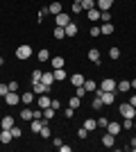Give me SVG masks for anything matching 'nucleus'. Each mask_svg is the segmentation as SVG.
Segmentation results:
<instances>
[{"label":"nucleus","mask_w":136,"mask_h":152,"mask_svg":"<svg viewBox=\"0 0 136 152\" xmlns=\"http://www.w3.org/2000/svg\"><path fill=\"white\" fill-rule=\"evenodd\" d=\"M55 23H57L59 27H66L68 23H71V18H68V14H64V12H61V14H57V18H55Z\"/></svg>","instance_id":"1a4fd4ad"},{"label":"nucleus","mask_w":136,"mask_h":152,"mask_svg":"<svg viewBox=\"0 0 136 152\" xmlns=\"http://www.w3.org/2000/svg\"><path fill=\"white\" fill-rule=\"evenodd\" d=\"M84 89H86V93H91V91H93V93H95V89H97V84L93 82V80H84Z\"/></svg>","instance_id":"b1692460"},{"label":"nucleus","mask_w":136,"mask_h":152,"mask_svg":"<svg viewBox=\"0 0 136 152\" xmlns=\"http://www.w3.org/2000/svg\"><path fill=\"white\" fill-rule=\"evenodd\" d=\"M129 150H134V152H136V136L129 141Z\"/></svg>","instance_id":"603ef678"},{"label":"nucleus","mask_w":136,"mask_h":152,"mask_svg":"<svg viewBox=\"0 0 136 152\" xmlns=\"http://www.w3.org/2000/svg\"><path fill=\"white\" fill-rule=\"evenodd\" d=\"M50 64H52V68H55V70H57V68H64V57H52Z\"/></svg>","instance_id":"5701e85b"},{"label":"nucleus","mask_w":136,"mask_h":152,"mask_svg":"<svg viewBox=\"0 0 136 152\" xmlns=\"http://www.w3.org/2000/svg\"><path fill=\"white\" fill-rule=\"evenodd\" d=\"M91 107H93V109H97V111H100V109L104 107V102H102V98H100V95H95V98H93V102H91Z\"/></svg>","instance_id":"cd10ccee"},{"label":"nucleus","mask_w":136,"mask_h":152,"mask_svg":"<svg viewBox=\"0 0 136 152\" xmlns=\"http://www.w3.org/2000/svg\"><path fill=\"white\" fill-rule=\"evenodd\" d=\"M91 37H100V27H91Z\"/></svg>","instance_id":"09e8293b"},{"label":"nucleus","mask_w":136,"mask_h":152,"mask_svg":"<svg viewBox=\"0 0 136 152\" xmlns=\"http://www.w3.org/2000/svg\"><path fill=\"white\" fill-rule=\"evenodd\" d=\"M118 111H120L123 118H136V107H132L129 102H123V104L118 107Z\"/></svg>","instance_id":"f03ea898"},{"label":"nucleus","mask_w":136,"mask_h":152,"mask_svg":"<svg viewBox=\"0 0 136 152\" xmlns=\"http://www.w3.org/2000/svg\"><path fill=\"white\" fill-rule=\"evenodd\" d=\"M100 20H102V23H111V14H109V12H102Z\"/></svg>","instance_id":"a19ab883"},{"label":"nucleus","mask_w":136,"mask_h":152,"mask_svg":"<svg viewBox=\"0 0 136 152\" xmlns=\"http://www.w3.org/2000/svg\"><path fill=\"white\" fill-rule=\"evenodd\" d=\"M77 136H79V139H86V136H89V129H86V127L82 125V127L77 129Z\"/></svg>","instance_id":"58836bf2"},{"label":"nucleus","mask_w":136,"mask_h":152,"mask_svg":"<svg viewBox=\"0 0 136 152\" xmlns=\"http://www.w3.org/2000/svg\"><path fill=\"white\" fill-rule=\"evenodd\" d=\"M79 104H82V98H77V95H73L71 100H68V107H73V109H77Z\"/></svg>","instance_id":"c756f323"},{"label":"nucleus","mask_w":136,"mask_h":152,"mask_svg":"<svg viewBox=\"0 0 136 152\" xmlns=\"http://www.w3.org/2000/svg\"><path fill=\"white\" fill-rule=\"evenodd\" d=\"M41 136H43V139H50V125H43V127H41Z\"/></svg>","instance_id":"f704fd0d"},{"label":"nucleus","mask_w":136,"mask_h":152,"mask_svg":"<svg viewBox=\"0 0 136 152\" xmlns=\"http://www.w3.org/2000/svg\"><path fill=\"white\" fill-rule=\"evenodd\" d=\"M82 12V5H79V2H73V14H79Z\"/></svg>","instance_id":"a18cd8bd"},{"label":"nucleus","mask_w":136,"mask_h":152,"mask_svg":"<svg viewBox=\"0 0 136 152\" xmlns=\"http://www.w3.org/2000/svg\"><path fill=\"white\" fill-rule=\"evenodd\" d=\"M75 95H77V98H84V95H86V89H84V86H75Z\"/></svg>","instance_id":"ea45409f"},{"label":"nucleus","mask_w":136,"mask_h":152,"mask_svg":"<svg viewBox=\"0 0 136 152\" xmlns=\"http://www.w3.org/2000/svg\"><path fill=\"white\" fill-rule=\"evenodd\" d=\"M64 30H66V37H77L79 27H77V23H73V20H71V23H68V25H66Z\"/></svg>","instance_id":"6e6552de"},{"label":"nucleus","mask_w":136,"mask_h":152,"mask_svg":"<svg viewBox=\"0 0 136 152\" xmlns=\"http://www.w3.org/2000/svg\"><path fill=\"white\" fill-rule=\"evenodd\" d=\"M79 5H82V9H86V12H89V9H93V7H95V0H82Z\"/></svg>","instance_id":"2f4dec72"},{"label":"nucleus","mask_w":136,"mask_h":152,"mask_svg":"<svg viewBox=\"0 0 136 152\" xmlns=\"http://www.w3.org/2000/svg\"><path fill=\"white\" fill-rule=\"evenodd\" d=\"M84 80H86V77L82 75V73H75V75H71V84H73V86H84Z\"/></svg>","instance_id":"9b49d317"},{"label":"nucleus","mask_w":136,"mask_h":152,"mask_svg":"<svg viewBox=\"0 0 136 152\" xmlns=\"http://www.w3.org/2000/svg\"><path fill=\"white\" fill-rule=\"evenodd\" d=\"M20 102H23V104H32L34 102V91H25V93L20 95Z\"/></svg>","instance_id":"f3484780"},{"label":"nucleus","mask_w":136,"mask_h":152,"mask_svg":"<svg viewBox=\"0 0 136 152\" xmlns=\"http://www.w3.org/2000/svg\"><path fill=\"white\" fill-rule=\"evenodd\" d=\"M61 143H64V141L59 139V136H55V139H52V145H55V148H59V145H61Z\"/></svg>","instance_id":"de8ad7c7"},{"label":"nucleus","mask_w":136,"mask_h":152,"mask_svg":"<svg viewBox=\"0 0 136 152\" xmlns=\"http://www.w3.org/2000/svg\"><path fill=\"white\" fill-rule=\"evenodd\" d=\"M113 2H116V0H95V7L100 9V12H109Z\"/></svg>","instance_id":"423d86ee"},{"label":"nucleus","mask_w":136,"mask_h":152,"mask_svg":"<svg viewBox=\"0 0 136 152\" xmlns=\"http://www.w3.org/2000/svg\"><path fill=\"white\" fill-rule=\"evenodd\" d=\"M0 127H2V129H12L14 127V118L12 116H5V118L0 121Z\"/></svg>","instance_id":"6ab92c4d"},{"label":"nucleus","mask_w":136,"mask_h":152,"mask_svg":"<svg viewBox=\"0 0 136 152\" xmlns=\"http://www.w3.org/2000/svg\"><path fill=\"white\" fill-rule=\"evenodd\" d=\"M129 84H132V89H136V80H132V82H129Z\"/></svg>","instance_id":"5fc2aeb1"},{"label":"nucleus","mask_w":136,"mask_h":152,"mask_svg":"<svg viewBox=\"0 0 136 152\" xmlns=\"http://www.w3.org/2000/svg\"><path fill=\"white\" fill-rule=\"evenodd\" d=\"M113 30H116V27L111 25V23H102V25H100V34H104V37L113 34Z\"/></svg>","instance_id":"2eb2a0df"},{"label":"nucleus","mask_w":136,"mask_h":152,"mask_svg":"<svg viewBox=\"0 0 136 152\" xmlns=\"http://www.w3.org/2000/svg\"><path fill=\"white\" fill-rule=\"evenodd\" d=\"M73 2H82V0H73Z\"/></svg>","instance_id":"4d7b16f0"},{"label":"nucleus","mask_w":136,"mask_h":152,"mask_svg":"<svg viewBox=\"0 0 136 152\" xmlns=\"http://www.w3.org/2000/svg\"><path fill=\"white\" fill-rule=\"evenodd\" d=\"M109 57H111V59H120V48H116V45H113V48L109 50Z\"/></svg>","instance_id":"72a5a7b5"},{"label":"nucleus","mask_w":136,"mask_h":152,"mask_svg":"<svg viewBox=\"0 0 136 152\" xmlns=\"http://www.w3.org/2000/svg\"><path fill=\"white\" fill-rule=\"evenodd\" d=\"M129 104H132V107H136V93H134V95L129 98Z\"/></svg>","instance_id":"864d4df0"},{"label":"nucleus","mask_w":136,"mask_h":152,"mask_svg":"<svg viewBox=\"0 0 136 152\" xmlns=\"http://www.w3.org/2000/svg\"><path fill=\"white\" fill-rule=\"evenodd\" d=\"M113 143H116V136H113V134H109V132H104L102 145H104V148H113Z\"/></svg>","instance_id":"9d476101"},{"label":"nucleus","mask_w":136,"mask_h":152,"mask_svg":"<svg viewBox=\"0 0 136 152\" xmlns=\"http://www.w3.org/2000/svg\"><path fill=\"white\" fill-rule=\"evenodd\" d=\"M43 125H45V123H41L39 118H32V132H34V134H39V132H41V127H43Z\"/></svg>","instance_id":"a878e982"},{"label":"nucleus","mask_w":136,"mask_h":152,"mask_svg":"<svg viewBox=\"0 0 136 152\" xmlns=\"http://www.w3.org/2000/svg\"><path fill=\"white\" fill-rule=\"evenodd\" d=\"M134 127V118H125L123 121V129H132Z\"/></svg>","instance_id":"4c0bfd02"},{"label":"nucleus","mask_w":136,"mask_h":152,"mask_svg":"<svg viewBox=\"0 0 136 152\" xmlns=\"http://www.w3.org/2000/svg\"><path fill=\"white\" fill-rule=\"evenodd\" d=\"M2 64H5V59H2V57H0V66H2Z\"/></svg>","instance_id":"6e6d98bb"},{"label":"nucleus","mask_w":136,"mask_h":152,"mask_svg":"<svg viewBox=\"0 0 136 152\" xmlns=\"http://www.w3.org/2000/svg\"><path fill=\"white\" fill-rule=\"evenodd\" d=\"M50 102H52V100H50V95H48V93H41V95H39V100H36V104H39L41 109H45V107H50Z\"/></svg>","instance_id":"f8f14e48"},{"label":"nucleus","mask_w":136,"mask_h":152,"mask_svg":"<svg viewBox=\"0 0 136 152\" xmlns=\"http://www.w3.org/2000/svg\"><path fill=\"white\" fill-rule=\"evenodd\" d=\"M129 89H132V84L127 82V80H123V82H118V86H116V91H123V93H127Z\"/></svg>","instance_id":"393cba45"},{"label":"nucleus","mask_w":136,"mask_h":152,"mask_svg":"<svg viewBox=\"0 0 136 152\" xmlns=\"http://www.w3.org/2000/svg\"><path fill=\"white\" fill-rule=\"evenodd\" d=\"M30 57H32V45L23 43V45H18V48H16V59L25 61V59H30Z\"/></svg>","instance_id":"f257e3e1"},{"label":"nucleus","mask_w":136,"mask_h":152,"mask_svg":"<svg viewBox=\"0 0 136 152\" xmlns=\"http://www.w3.org/2000/svg\"><path fill=\"white\" fill-rule=\"evenodd\" d=\"M12 136H14V139H20V136H23V129L14 125V127H12Z\"/></svg>","instance_id":"c9c22d12"},{"label":"nucleus","mask_w":136,"mask_h":152,"mask_svg":"<svg viewBox=\"0 0 136 152\" xmlns=\"http://www.w3.org/2000/svg\"><path fill=\"white\" fill-rule=\"evenodd\" d=\"M59 150H61V152H71L73 148H71V145H64V143H61V145H59Z\"/></svg>","instance_id":"3c124183"},{"label":"nucleus","mask_w":136,"mask_h":152,"mask_svg":"<svg viewBox=\"0 0 136 152\" xmlns=\"http://www.w3.org/2000/svg\"><path fill=\"white\" fill-rule=\"evenodd\" d=\"M134 129H136V123H134Z\"/></svg>","instance_id":"13d9d810"},{"label":"nucleus","mask_w":136,"mask_h":152,"mask_svg":"<svg viewBox=\"0 0 136 152\" xmlns=\"http://www.w3.org/2000/svg\"><path fill=\"white\" fill-rule=\"evenodd\" d=\"M84 127H86V129H89V132H93V129H95V127H97V121H93V118H89V121L84 123Z\"/></svg>","instance_id":"473e14b6"},{"label":"nucleus","mask_w":136,"mask_h":152,"mask_svg":"<svg viewBox=\"0 0 136 152\" xmlns=\"http://www.w3.org/2000/svg\"><path fill=\"white\" fill-rule=\"evenodd\" d=\"M48 14H52V16H57V14H61V2H59V0L50 2V7H48Z\"/></svg>","instance_id":"ddd939ff"},{"label":"nucleus","mask_w":136,"mask_h":152,"mask_svg":"<svg viewBox=\"0 0 136 152\" xmlns=\"http://www.w3.org/2000/svg\"><path fill=\"white\" fill-rule=\"evenodd\" d=\"M66 77H68V73H66L64 68H57V70H55V82H64Z\"/></svg>","instance_id":"412c9836"},{"label":"nucleus","mask_w":136,"mask_h":152,"mask_svg":"<svg viewBox=\"0 0 136 152\" xmlns=\"http://www.w3.org/2000/svg\"><path fill=\"white\" fill-rule=\"evenodd\" d=\"M14 136H12V129H2L0 132V143H12Z\"/></svg>","instance_id":"4468645a"},{"label":"nucleus","mask_w":136,"mask_h":152,"mask_svg":"<svg viewBox=\"0 0 136 152\" xmlns=\"http://www.w3.org/2000/svg\"><path fill=\"white\" fill-rule=\"evenodd\" d=\"M50 107H52V109H59V107H61V102H59V100H52Z\"/></svg>","instance_id":"8fccbe9b"},{"label":"nucleus","mask_w":136,"mask_h":152,"mask_svg":"<svg viewBox=\"0 0 136 152\" xmlns=\"http://www.w3.org/2000/svg\"><path fill=\"white\" fill-rule=\"evenodd\" d=\"M41 75H43V70H32V84L41 82Z\"/></svg>","instance_id":"e433bc0d"},{"label":"nucleus","mask_w":136,"mask_h":152,"mask_svg":"<svg viewBox=\"0 0 136 152\" xmlns=\"http://www.w3.org/2000/svg\"><path fill=\"white\" fill-rule=\"evenodd\" d=\"M86 16H89L91 20H100V16H102V12H100L97 7H93V9H89V12H86Z\"/></svg>","instance_id":"a211bd4d"},{"label":"nucleus","mask_w":136,"mask_h":152,"mask_svg":"<svg viewBox=\"0 0 136 152\" xmlns=\"http://www.w3.org/2000/svg\"><path fill=\"white\" fill-rule=\"evenodd\" d=\"M73 114H75V109H64V116H66V118H73Z\"/></svg>","instance_id":"49530a36"},{"label":"nucleus","mask_w":136,"mask_h":152,"mask_svg":"<svg viewBox=\"0 0 136 152\" xmlns=\"http://www.w3.org/2000/svg\"><path fill=\"white\" fill-rule=\"evenodd\" d=\"M43 118H45V121H52V118H55V109H52V107H45L43 109Z\"/></svg>","instance_id":"7c9ffc66"},{"label":"nucleus","mask_w":136,"mask_h":152,"mask_svg":"<svg viewBox=\"0 0 136 152\" xmlns=\"http://www.w3.org/2000/svg\"><path fill=\"white\" fill-rule=\"evenodd\" d=\"M32 91H34V95H41V93H50V86H45L43 82H34V84H32Z\"/></svg>","instance_id":"39448f33"},{"label":"nucleus","mask_w":136,"mask_h":152,"mask_svg":"<svg viewBox=\"0 0 136 152\" xmlns=\"http://www.w3.org/2000/svg\"><path fill=\"white\" fill-rule=\"evenodd\" d=\"M89 59L93 64H100V50H97V48H91L89 50Z\"/></svg>","instance_id":"aec40b11"},{"label":"nucleus","mask_w":136,"mask_h":152,"mask_svg":"<svg viewBox=\"0 0 136 152\" xmlns=\"http://www.w3.org/2000/svg\"><path fill=\"white\" fill-rule=\"evenodd\" d=\"M52 34H55V39H66V30L59 27V25H55V32H52Z\"/></svg>","instance_id":"c85d7f7f"},{"label":"nucleus","mask_w":136,"mask_h":152,"mask_svg":"<svg viewBox=\"0 0 136 152\" xmlns=\"http://www.w3.org/2000/svg\"><path fill=\"white\" fill-rule=\"evenodd\" d=\"M107 125H109L107 118H97V127H104V129H107Z\"/></svg>","instance_id":"c03bdc74"},{"label":"nucleus","mask_w":136,"mask_h":152,"mask_svg":"<svg viewBox=\"0 0 136 152\" xmlns=\"http://www.w3.org/2000/svg\"><path fill=\"white\" fill-rule=\"evenodd\" d=\"M20 118H23V121H32L34 118V109H23V111H20Z\"/></svg>","instance_id":"bb28decb"},{"label":"nucleus","mask_w":136,"mask_h":152,"mask_svg":"<svg viewBox=\"0 0 136 152\" xmlns=\"http://www.w3.org/2000/svg\"><path fill=\"white\" fill-rule=\"evenodd\" d=\"M36 59H39V61H50V52L45 50V48H41V50L36 52Z\"/></svg>","instance_id":"4be33fe9"},{"label":"nucleus","mask_w":136,"mask_h":152,"mask_svg":"<svg viewBox=\"0 0 136 152\" xmlns=\"http://www.w3.org/2000/svg\"><path fill=\"white\" fill-rule=\"evenodd\" d=\"M107 132L113 134V136H118V134L123 132V125H120V123H111V121H109V125H107Z\"/></svg>","instance_id":"0eeeda50"},{"label":"nucleus","mask_w":136,"mask_h":152,"mask_svg":"<svg viewBox=\"0 0 136 152\" xmlns=\"http://www.w3.org/2000/svg\"><path fill=\"white\" fill-rule=\"evenodd\" d=\"M7 93H9V86H7V84H0V95H2V98H5Z\"/></svg>","instance_id":"79ce46f5"},{"label":"nucleus","mask_w":136,"mask_h":152,"mask_svg":"<svg viewBox=\"0 0 136 152\" xmlns=\"http://www.w3.org/2000/svg\"><path fill=\"white\" fill-rule=\"evenodd\" d=\"M7 86H9V91H18V82H16V80H12Z\"/></svg>","instance_id":"37998d69"},{"label":"nucleus","mask_w":136,"mask_h":152,"mask_svg":"<svg viewBox=\"0 0 136 152\" xmlns=\"http://www.w3.org/2000/svg\"><path fill=\"white\" fill-rule=\"evenodd\" d=\"M118 82L116 80H111V77H107V80H102V84H100V89L102 91H116Z\"/></svg>","instance_id":"20e7f679"},{"label":"nucleus","mask_w":136,"mask_h":152,"mask_svg":"<svg viewBox=\"0 0 136 152\" xmlns=\"http://www.w3.org/2000/svg\"><path fill=\"white\" fill-rule=\"evenodd\" d=\"M5 102L9 104V107H16V104L20 102V95L16 93V91H9V93L5 95Z\"/></svg>","instance_id":"7ed1b4c3"},{"label":"nucleus","mask_w":136,"mask_h":152,"mask_svg":"<svg viewBox=\"0 0 136 152\" xmlns=\"http://www.w3.org/2000/svg\"><path fill=\"white\" fill-rule=\"evenodd\" d=\"M41 82H43L45 86H52V84H55V73H43V75H41Z\"/></svg>","instance_id":"dca6fc26"}]
</instances>
